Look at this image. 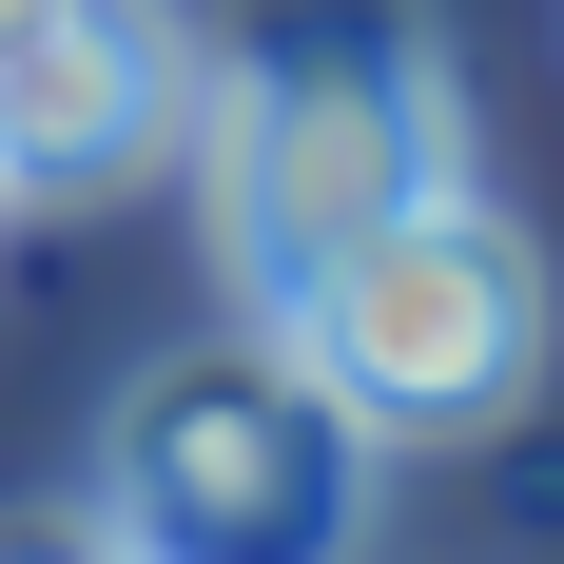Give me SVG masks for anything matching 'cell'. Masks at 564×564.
Returning <instances> with one entry per match:
<instances>
[{
	"instance_id": "cell-4",
	"label": "cell",
	"mask_w": 564,
	"mask_h": 564,
	"mask_svg": "<svg viewBox=\"0 0 564 564\" xmlns=\"http://www.w3.org/2000/svg\"><path fill=\"white\" fill-rule=\"evenodd\" d=\"M175 20L156 0H0V195H98L175 137Z\"/></svg>"
},
{
	"instance_id": "cell-2",
	"label": "cell",
	"mask_w": 564,
	"mask_h": 564,
	"mask_svg": "<svg viewBox=\"0 0 564 564\" xmlns=\"http://www.w3.org/2000/svg\"><path fill=\"white\" fill-rule=\"evenodd\" d=\"M98 545L117 564H350L370 545V429L312 390L292 332L175 350L98 429Z\"/></svg>"
},
{
	"instance_id": "cell-3",
	"label": "cell",
	"mask_w": 564,
	"mask_h": 564,
	"mask_svg": "<svg viewBox=\"0 0 564 564\" xmlns=\"http://www.w3.org/2000/svg\"><path fill=\"white\" fill-rule=\"evenodd\" d=\"M273 332L312 350V390H332L370 448H487V429L545 390L564 292H545V253H525V215H487L448 175V195H409L390 234H350Z\"/></svg>"
},
{
	"instance_id": "cell-1",
	"label": "cell",
	"mask_w": 564,
	"mask_h": 564,
	"mask_svg": "<svg viewBox=\"0 0 564 564\" xmlns=\"http://www.w3.org/2000/svg\"><path fill=\"white\" fill-rule=\"evenodd\" d=\"M448 175H467V117L429 58V0H253L215 40V253L273 312Z\"/></svg>"
}]
</instances>
